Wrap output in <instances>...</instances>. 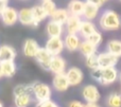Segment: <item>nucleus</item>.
Listing matches in <instances>:
<instances>
[{
  "mask_svg": "<svg viewBox=\"0 0 121 107\" xmlns=\"http://www.w3.org/2000/svg\"><path fill=\"white\" fill-rule=\"evenodd\" d=\"M69 16H70V14H69L67 8H56L55 12L50 16V18H51V20L65 25V23L68 20Z\"/></svg>",
  "mask_w": 121,
  "mask_h": 107,
  "instance_id": "21",
  "label": "nucleus"
},
{
  "mask_svg": "<svg viewBox=\"0 0 121 107\" xmlns=\"http://www.w3.org/2000/svg\"><path fill=\"white\" fill-rule=\"evenodd\" d=\"M3 1H6V2H8V1H9V0H3Z\"/></svg>",
  "mask_w": 121,
  "mask_h": 107,
  "instance_id": "40",
  "label": "nucleus"
},
{
  "mask_svg": "<svg viewBox=\"0 0 121 107\" xmlns=\"http://www.w3.org/2000/svg\"><path fill=\"white\" fill-rule=\"evenodd\" d=\"M84 107H100L97 103H94V102H86V104L84 105Z\"/></svg>",
  "mask_w": 121,
  "mask_h": 107,
  "instance_id": "36",
  "label": "nucleus"
},
{
  "mask_svg": "<svg viewBox=\"0 0 121 107\" xmlns=\"http://www.w3.org/2000/svg\"><path fill=\"white\" fill-rule=\"evenodd\" d=\"M43 8H44L45 12L47 13V15H48V17H50L51 15L53 14V13L55 12V10H56V4H55V2L53 1V0H47V1H43L42 3Z\"/></svg>",
  "mask_w": 121,
  "mask_h": 107,
  "instance_id": "30",
  "label": "nucleus"
},
{
  "mask_svg": "<svg viewBox=\"0 0 121 107\" xmlns=\"http://www.w3.org/2000/svg\"><path fill=\"white\" fill-rule=\"evenodd\" d=\"M0 18H1L3 25H8V27L14 25L15 23L18 21V11H17L16 8H12V6L8 5L1 12Z\"/></svg>",
  "mask_w": 121,
  "mask_h": 107,
  "instance_id": "5",
  "label": "nucleus"
},
{
  "mask_svg": "<svg viewBox=\"0 0 121 107\" xmlns=\"http://www.w3.org/2000/svg\"><path fill=\"white\" fill-rule=\"evenodd\" d=\"M86 2H89V3H92V4H96L98 6H102L103 3H104V0H86Z\"/></svg>",
  "mask_w": 121,
  "mask_h": 107,
  "instance_id": "34",
  "label": "nucleus"
},
{
  "mask_svg": "<svg viewBox=\"0 0 121 107\" xmlns=\"http://www.w3.org/2000/svg\"><path fill=\"white\" fill-rule=\"evenodd\" d=\"M85 104H83L81 101H78V100H73V101L69 102L68 107H84Z\"/></svg>",
  "mask_w": 121,
  "mask_h": 107,
  "instance_id": "33",
  "label": "nucleus"
},
{
  "mask_svg": "<svg viewBox=\"0 0 121 107\" xmlns=\"http://www.w3.org/2000/svg\"><path fill=\"white\" fill-rule=\"evenodd\" d=\"M107 107H121V95L117 92H113L106 99Z\"/></svg>",
  "mask_w": 121,
  "mask_h": 107,
  "instance_id": "27",
  "label": "nucleus"
},
{
  "mask_svg": "<svg viewBox=\"0 0 121 107\" xmlns=\"http://www.w3.org/2000/svg\"><path fill=\"white\" fill-rule=\"evenodd\" d=\"M17 56V52L13 47L9 45L0 46V63L6 61H14Z\"/></svg>",
  "mask_w": 121,
  "mask_h": 107,
  "instance_id": "17",
  "label": "nucleus"
},
{
  "mask_svg": "<svg viewBox=\"0 0 121 107\" xmlns=\"http://www.w3.org/2000/svg\"><path fill=\"white\" fill-rule=\"evenodd\" d=\"M120 80V83H121V72H120V74H119V78H118Z\"/></svg>",
  "mask_w": 121,
  "mask_h": 107,
  "instance_id": "38",
  "label": "nucleus"
},
{
  "mask_svg": "<svg viewBox=\"0 0 121 107\" xmlns=\"http://www.w3.org/2000/svg\"><path fill=\"white\" fill-rule=\"evenodd\" d=\"M0 15H1V13H0Z\"/></svg>",
  "mask_w": 121,
  "mask_h": 107,
  "instance_id": "43",
  "label": "nucleus"
},
{
  "mask_svg": "<svg viewBox=\"0 0 121 107\" xmlns=\"http://www.w3.org/2000/svg\"><path fill=\"white\" fill-rule=\"evenodd\" d=\"M67 78L69 81L70 86H78L82 83L84 78V74L80 68L78 67H71L66 71Z\"/></svg>",
  "mask_w": 121,
  "mask_h": 107,
  "instance_id": "11",
  "label": "nucleus"
},
{
  "mask_svg": "<svg viewBox=\"0 0 121 107\" xmlns=\"http://www.w3.org/2000/svg\"><path fill=\"white\" fill-rule=\"evenodd\" d=\"M99 25L103 31H117L121 27V18L115 11L105 10L99 18Z\"/></svg>",
  "mask_w": 121,
  "mask_h": 107,
  "instance_id": "1",
  "label": "nucleus"
},
{
  "mask_svg": "<svg viewBox=\"0 0 121 107\" xmlns=\"http://www.w3.org/2000/svg\"><path fill=\"white\" fill-rule=\"evenodd\" d=\"M64 45L65 48L70 52H75L79 50V47L81 45V38L78 34H69L67 33V35L64 38Z\"/></svg>",
  "mask_w": 121,
  "mask_h": 107,
  "instance_id": "12",
  "label": "nucleus"
},
{
  "mask_svg": "<svg viewBox=\"0 0 121 107\" xmlns=\"http://www.w3.org/2000/svg\"><path fill=\"white\" fill-rule=\"evenodd\" d=\"M2 76L3 75H2V71H1V64H0V78H1Z\"/></svg>",
  "mask_w": 121,
  "mask_h": 107,
  "instance_id": "37",
  "label": "nucleus"
},
{
  "mask_svg": "<svg viewBox=\"0 0 121 107\" xmlns=\"http://www.w3.org/2000/svg\"><path fill=\"white\" fill-rule=\"evenodd\" d=\"M85 39H87L88 41H90L92 45H95V46L98 47L99 45L102 42V34L96 30L94 33H91L87 38H85Z\"/></svg>",
  "mask_w": 121,
  "mask_h": 107,
  "instance_id": "31",
  "label": "nucleus"
},
{
  "mask_svg": "<svg viewBox=\"0 0 121 107\" xmlns=\"http://www.w3.org/2000/svg\"><path fill=\"white\" fill-rule=\"evenodd\" d=\"M82 97L86 102H94L98 103L101 99L100 91L95 85H86L82 89Z\"/></svg>",
  "mask_w": 121,
  "mask_h": 107,
  "instance_id": "6",
  "label": "nucleus"
},
{
  "mask_svg": "<svg viewBox=\"0 0 121 107\" xmlns=\"http://www.w3.org/2000/svg\"><path fill=\"white\" fill-rule=\"evenodd\" d=\"M99 11H100V6L85 1L84 12H83V15H82V16H83L84 19H86V20L92 21L94 19H96L97 16L99 15Z\"/></svg>",
  "mask_w": 121,
  "mask_h": 107,
  "instance_id": "18",
  "label": "nucleus"
},
{
  "mask_svg": "<svg viewBox=\"0 0 121 107\" xmlns=\"http://www.w3.org/2000/svg\"><path fill=\"white\" fill-rule=\"evenodd\" d=\"M35 107H59L57 104L54 101H52L51 99L46 100V101H40L36 103Z\"/></svg>",
  "mask_w": 121,
  "mask_h": 107,
  "instance_id": "32",
  "label": "nucleus"
},
{
  "mask_svg": "<svg viewBox=\"0 0 121 107\" xmlns=\"http://www.w3.org/2000/svg\"><path fill=\"white\" fill-rule=\"evenodd\" d=\"M33 102V95L25 93L14 97V104L16 107H29Z\"/></svg>",
  "mask_w": 121,
  "mask_h": 107,
  "instance_id": "23",
  "label": "nucleus"
},
{
  "mask_svg": "<svg viewBox=\"0 0 121 107\" xmlns=\"http://www.w3.org/2000/svg\"><path fill=\"white\" fill-rule=\"evenodd\" d=\"M120 1H121V0H120Z\"/></svg>",
  "mask_w": 121,
  "mask_h": 107,
  "instance_id": "44",
  "label": "nucleus"
},
{
  "mask_svg": "<svg viewBox=\"0 0 121 107\" xmlns=\"http://www.w3.org/2000/svg\"><path fill=\"white\" fill-rule=\"evenodd\" d=\"M82 18L81 16H75V15H70L65 23L66 25V31L69 34H79V30L81 27Z\"/></svg>",
  "mask_w": 121,
  "mask_h": 107,
  "instance_id": "14",
  "label": "nucleus"
},
{
  "mask_svg": "<svg viewBox=\"0 0 121 107\" xmlns=\"http://www.w3.org/2000/svg\"><path fill=\"white\" fill-rule=\"evenodd\" d=\"M42 1H47V0H42Z\"/></svg>",
  "mask_w": 121,
  "mask_h": 107,
  "instance_id": "41",
  "label": "nucleus"
},
{
  "mask_svg": "<svg viewBox=\"0 0 121 107\" xmlns=\"http://www.w3.org/2000/svg\"><path fill=\"white\" fill-rule=\"evenodd\" d=\"M67 68V63L60 55H53L52 59L50 62L49 71L53 72L54 74L57 73H65Z\"/></svg>",
  "mask_w": 121,
  "mask_h": 107,
  "instance_id": "10",
  "label": "nucleus"
},
{
  "mask_svg": "<svg viewBox=\"0 0 121 107\" xmlns=\"http://www.w3.org/2000/svg\"><path fill=\"white\" fill-rule=\"evenodd\" d=\"M6 6H8V2L3 1V0H0V13H1Z\"/></svg>",
  "mask_w": 121,
  "mask_h": 107,
  "instance_id": "35",
  "label": "nucleus"
},
{
  "mask_svg": "<svg viewBox=\"0 0 121 107\" xmlns=\"http://www.w3.org/2000/svg\"><path fill=\"white\" fill-rule=\"evenodd\" d=\"M96 30H97L96 25H95L91 20H86V19H84L81 22V27H80V30H79V35L85 39V38H87L91 33H94Z\"/></svg>",
  "mask_w": 121,
  "mask_h": 107,
  "instance_id": "19",
  "label": "nucleus"
},
{
  "mask_svg": "<svg viewBox=\"0 0 121 107\" xmlns=\"http://www.w3.org/2000/svg\"><path fill=\"white\" fill-rule=\"evenodd\" d=\"M45 48L52 55H60L65 49L64 39H62V37H49Z\"/></svg>",
  "mask_w": 121,
  "mask_h": 107,
  "instance_id": "4",
  "label": "nucleus"
},
{
  "mask_svg": "<svg viewBox=\"0 0 121 107\" xmlns=\"http://www.w3.org/2000/svg\"><path fill=\"white\" fill-rule=\"evenodd\" d=\"M85 65L87 68H89L90 70L96 69L99 67V62H98V54L94 53V54L89 55V56L85 57Z\"/></svg>",
  "mask_w": 121,
  "mask_h": 107,
  "instance_id": "29",
  "label": "nucleus"
},
{
  "mask_svg": "<svg viewBox=\"0 0 121 107\" xmlns=\"http://www.w3.org/2000/svg\"><path fill=\"white\" fill-rule=\"evenodd\" d=\"M52 56L53 55L46 48H40L39 47L34 58L38 63V65H40L42 68H44L45 70H49V66H50V62L52 59Z\"/></svg>",
  "mask_w": 121,
  "mask_h": 107,
  "instance_id": "8",
  "label": "nucleus"
},
{
  "mask_svg": "<svg viewBox=\"0 0 121 107\" xmlns=\"http://www.w3.org/2000/svg\"><path fill=\"white\" fill-rule=\"evenodd\" d=\"M79 51L81 52V54L83 56H89V55L97 53V46L92 45L90 41H88L87 39H84L83 41H81V45L79 47Z\"/></svg>",
  "mask_w": 121,
  "mask_h": 107,
  "instance_id": "25",
  "label": "nucleus"
},
{
  "mask_svg": "<svg viewBox=\"0 0 121 107\" xmlns=\"http://www.w3.org/2000/svg\"><path fill=\"white\" fill-rule=\"evenodd\" d=\"M32 95L36 101L40 102L51 99L52 91L49 85L43 82H34L32 83Z\"/></svg>",
  "mask_w": 121,
  "mask_h": 107,
  "instance_id": "2",
  "label": "nucleus"
},
{
  "mask_svg": "<svg viewBox=\"0 0 121 107\" xmlns=\"http://www.w3.org/2000/svg\"><path fill=\"white\" fill-rule=\"evenodd\" d=\"M106 51L111 52L112 54L121 57V40L119 39H112L107 42Z\"/></svg>",
  "mask_w": 121,
  "mask_h": 107,
  "instance_id": "26",
  "label": "nucleus"
},
{
  "mask_svg": "<svg viewBox=\"0 0 121 107\" xmlns=\"http://www.w3.org/2000/svg\"><path fill=\"white\" fill-rule=\"evenodd\" d=\"M104 1H107V0H104Z\"/></svg>",
  "mask_w": 121,
  "mask_h": 107,
  "instance_id": "42",
  "label": "nucleus"
},
{
  "mask_svg": "<svg viewBox=\"0 0 121 107\" xmlns=\"http://www.w3.org/2000/svg\"><path fill=\"white\" fill-rule=\"evenodd\" d=\"M84 6H85V2L82 1V0H71L68 3L67 10H68L70 15H75V16L82 17L84 12Z\"/></svg>",
  "mask_w": 121,
  "mask_h": 107,
  "instance_id": "20",
  "label": "nucleus"
},
{
  "mask_svg": "<svg viewBox=\"0 0 121 107\" xmlns=\"http://www.w3.org/2000/svg\"><path fill=\"white\" fill-rule=\"evenodd\" d=\"M25 93H31L32 95V84H18L13 89V95H19Z\"/></svg>",
  "mask_w": 121,
  "mask_h": 107,
  "instance_id": "28",
  "label": "nucleus"
},
{
  "mask_svg": "<svg viewBox=\"0 0 121 107\" xmlns=\"http://www.w3.org/2000/svg\"><path fill=\"white\" fill-rule=\"evenodd\" d=\"M18 21L23 25H33L35 27V20L33 17L32 8H23L18 11Z\"/></svg>",
  "mask_w": 121,
  "mask_h": 107,
  "instance_id": "13",
  "label": "nucleus"
},
{
  "mask_svg": "<svg viewBox=\"0 0 121 107\" xmlns=\"http://www.w3.org/2000/svg\"><path fill=\"white\" fill-rule=\"evenodd\" d=\"M46 32L49 37H62L64 33V25L50 20L46 25Z\"/></svg>",
  "mask_w": 121,
  "mask_h": 107,
  "instance_id": "16",
  "label": "nucleus"
},
{
  "mask_svg": "<svg viewBox=\"0 0 121 107\" xmlns=\"http://www.w3.org/2000/svg\"><path fill=\"white\" fill-rule=\"evenodd\" d=\"M118 78H119V72L116 67L101 68V76L99 83L101 85L107 86V85H111L114 82H116Z\"/></svg>",
  "mask_w": 121,
  "mask_h": 107,
  "instance_id": "3",
  "label": "nucleus"
},
{
  "mask_svg": "<svg viewBox=\"0 0 121 107\" xmlns=\"http://www.w3.org/2000/svg\"><path fill=\"white\" fill-rule=\"evenodd\" d=\"M32 13H33V17L34 20H35V27H37L42 21H44L45 19L48 17L47 13L45 12L44 8H43L42 4H37V5L32 6Z\"/></svg>",
  "mask_w": 121,
  "mask_h": 107,
  "instance_id": "24",
  "label": "nucleus"
},
{
  "mask_svg": "<svg viewBox=\"0 0 121 107\" xmlns=\"http://www.w3.org/2000/svg\"><path fill=\"white\" fill-rule=\"evenodd\" d=\"M38 49H39V46H38L37 41L33 38H28L23 44L22 53L27 57H34Z\"/></svg>",
  "mask_w": 121,
  "mask_h": 107,
  "instance_id": "15",
  "label": "nucleus"
},
{
  "mask_svg": "<svg viewBox=\"0 0 121 107\" xmlns=\"http://www.w3.org/2000/svg\"><path fill=\"white\" fill-rule=\"evenodd\" d=\"M0 107H3V104H2L1 101H0Z\"/></svg>",
  "mask_w": 121,
  "mask_h": 107,
  "instance_id": "39",
  "label": "nucleus"
},
{
  "mask_svg": "<svg viewBox=\"0 0 121 107\" xmlns=\"http://www.w3.org/2000/svg\"><path fill=\"white\" fill-rule=\"evenodd\" d=\"M52 86L59 92H64V91L68 90V88L70 87V84H69V81L67 78L66 72L65 73L54 74L52 80Z\"/></svg>",
  "mask_w": 121,
  "mask_h": 107,
  "instance_id": "9",
  "label": "nucleus"
},
{
  "mask_svg": "<svg viewBox=\"0 0 121 107\" xmlns=\"http://www.w3.org/2000/svg\"><path fill=\"white\" fill-rule=\"evenodd\" d=\"M1 64V71H2V75L5 78H12L15 75L17 71V66L14 63V61H6V62H2Z\"/></svg>",
  "mask_w": 121,
  "mask_h": 107,
  "instance_id": "22",
  "label": "nucleus"
},
{
  "mask_svg": "<svg viewBox=\"0 0 121 107\" xmlns=\"http://www.w3.org/2000/svg\"><path fill=\"white\" fill-rule=\"evenodd\" d=\"M118 61H119V57L114 55V54H112V53L108 52V51L98 54L99 67H101V68L116 67V65L118 64Z\"/></svg>",
  "mask_w": 121,
  "mask_h": 107,
  "instance_id": "7",
  "label": "nucleus"
}]
</instances>
